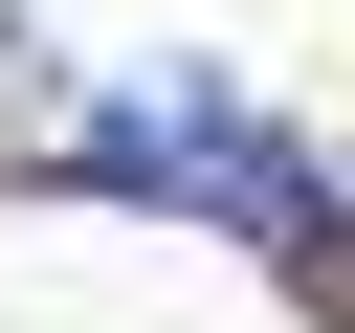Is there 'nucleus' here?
Listing matches in <instances>:
<instances>
[{"label":"nucleus","mask_w":355,"mask_h":333,"mask_svg":"<svg viewBox=\"0 0 355 333\" xmlns=\"http://www.w3.org/2000/svg\"><path fill=\"white\" fill-rule=\"evenodd\" d=\"M89 178H133V200H200V222H244V244H311L333 222V178L222 89V67H133V89H89V133H67Z\"/></svg>","instance_id":"f257e3e1"}]
</instances>
